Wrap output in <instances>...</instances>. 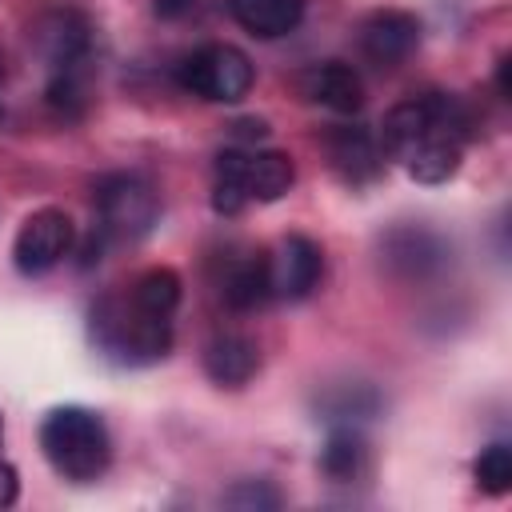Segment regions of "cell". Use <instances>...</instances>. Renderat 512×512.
<instances>
[{
    "label": "cell",
    "mask_w": 512,
    "mask_h": 512,
    "mask_svg": "<svg viewBox=\"0 0 512 512\" xmlns=\"http://www.w3.org/2000/svg\"><path fill=\"white\" fill-rule=\"evenodd\" d=\"M92 344L128 368L156 364L172 348V316H156L132 300V292H104L88 312Z\"/></svg>",
    "instance_id": "cell-1"
},
{
    "label": "cell",
    "mask_w": 512,
    "mask_h": 512,
    "mask_svg": "<svg viewBox=\"0 0 512 512\" xmlns=\"http://www.w3.org/2000/svg\"><path fill=\"white\" fill-rule=\"evenodd\" d=\"M296 180V164L288 152H260V148H224L216 156V184L212 208L220 216H236L244 204H272Z\"/></svg>",
    "instance_id": "cell-2"
},
{
    "label": "cell",
    "mask_w": 512,
    "mask_h": 512,
    "mask_svg": "<svg viewBox=\"0 0 512 512\" xmlns=\"http://www.w3.org/2000/svg\"><path fill=\"white\" fill-rule=\"evenodd\" d=\"M40 448L48 456V464L76 484H88L96 476H104L108 460H112V440L108 428L96 412L80 408V404H64L52 408L40 424Z\"/></svg>",
    "instance_id": "cell-3"
},
{
    "label": "cell",
    "mask_w": 512,
    "mask_h": 512,
    "mask_svg": "<svg viewBox=\"0 0 512 512\" xmlns=\"http://www.w3.org/2000/svg\"><path fill=\"white\" fill-rule=\"evenodd\" d=\"M96 204V228L108 240H140L160 220V196L144 176L132 172H108L92 188Z\"/></svg>",
    "instance_id": "cell-4"
},
{
    "label": "cell",
    "mask_w": 512,
    "mask_h": 512,
    "mask_svg": "<svg viewBox=\"0 0 512 512\" xmlns=\"http://www.w3.org/2000/svg\"><path fill=\"white\" fill-rule=\"evenodd\" d=\"M256 72L252 60L236 48V44H204L196 52H188L176 64V84L192 96L216 100V104H236L248 96Z\"/></svg>",
    "instance_id": "cell-5"
},
{
    "label": "cell",
    "mask_w": 512,
    "mask_h": 512,
    "mask_svg": "<svg viewBox=\"0 0 512 512\" xmlns=\"http://www.w3.org/2000/svg\"><path fill=\"white\" fill-rule=\"evenodd\" d=\"M72 244H76L72 216L60 208H40L20 224L12 256H16V268L24 276H44L72 252Z\"/></svg>",
    "instance_id": "cell-6"
},
{
    "label": "cell",
    "mask_w": 512,
    "mask_h": 512,
    "mask_svg": "<svg viewBox=\"0 0 512 512\" xmlns=\"http://www.w3.org/2000/svg\"><path fill=\"white\" fill-rule=\"evenodd\" d=\"M28 40L40 52V60L56 72V68L88 60V52H92V24L76 8H48V12H40L32 20Z\"/></svg>",
    "instance_id": "cell-7"
},
{
    "label": "cell",
    "mask_w": 512,
    "mask_h": 512,
    "mask_svg": "<svg viewBox=\"0 0 512 512\" xmlns=\"http://www.w3.org/2000/svg\"><path fill=\"white\" fill-rule=\"evenodd\" d=\"M380 256L400 280H428L448 264V240L420 224H400L380 240Z\"/></svg>",
    "instance_id": "cell-8"
},
{
    "label": "cell",
    "mask_w": 512,
    "mask_h": 512,
    "mask_svg": "<svg viewBox=\"0 0 512 512\" xmlns=\"http://www.w3.org/2000/svg\"><path fill=\"white\" fill-rule=\"evenodd\" d=\"M420 44V20L404 8H380L360 24V56L376 68H400Z\"/></svg>",
    "instance_id": "cell-9"
},
{
    "label": "cell",
    "mask_w": 512,
    "mask_h": 512,
    "mask_svg": "<svg viewBox=\"0 0 512 512\" xmlns=\"http://www.w3.org/2000/svg\"><path fill=\"white\" fill-rule=\"evenodd\" d=\"M324 276V252L308 236H284L268 256V280L276 300H304Z\"/></svg>",
    "instance_id": "cell-10"
},
{
    "label": "cell",
    "mask_w": 512,
    "mask_h": 512,
    "mask_svg": "<svg viewBox=\"0 0 512 512\" xmlns=\"http://www.w3.org/2000/svg\"><path fill=\"white\" fill-rule=\"evenodd\" d=\"M324 148H328V164L332 172L348 184V188H364L372 184L380 172H384V148L380 140L360 128V124H336L328 136H324Z\"/></svg>",
    "instance_id": "cell-11"
},
{
    "label": "cell",
    "mask_w": 512,
    "mask_h": 512,
    "mask_svg": "<svg viewBox=\"0 0 512 512\" xmlns=\"http://www.w3.org/2000/svg\"><path fill=\"white\" fill-rule=\"evenodd\" d=\"M464 136L452 132V128H432L428 136H420L404 156V172L416 180V184H444L460 172V160H464Z\"/></svg>",
    "instance_id": "cell-12"
},
{
    "label": "cell",
    "mask_w": 512,
    "mask_h": 512,
    "mask_svg": "<svg viewBox=\"0 0 512 512\" xmlns=\"http://www.w3.org/2000/svg\"><path fill=\"white\" fill-rule=\"evenodd\" d=\"M300 96L328 108V112H356L364 104V84L356 76L352 64L344 60H324V64H312L300 72Z\"/></svg>",
    "instance_id": "cell-13"
},
{
    "label": "cell",
    "mask_w": 512,
    "mask_h": 512,
    "mask_svg": "<svg viewBox=\"0 0 512 512\" xmlns=\"http://www.w3.org/2000/svg\"><path fill=\"white\" fill-rule=\"evenodd\" d=\"M256 368H260V348L240 332H224L204 348V372L220 388L248 384L256 376Z\"/></svg>",
    "instance_id": "cell-14"
},
{
    "label": "cell",
    "mask_w": 512,
    "mask_h": 512,
    "mask_svg": "<svg viewBox=\"0 0 512 512\" xmlns=\"http://www.w3.org/2000/svg\"><path fill=\"white\" fill-rule=\"evenodd\" d=\"M228 12L244 32L260 40H276L300 24L304 0H228Z\"/></svg>",
    "instance_id": "cell-15"
},
{
    "label": "cell",
    "mask_w": 512,
    "mask_h": 512,
    "mask_svg": "<svg viewBox=\"0 0 512 512\" xmlns=\"http://www.w3.org/2000/svg\"><path fill=\"white\" fill-rule=\"evenodd\" d=\"M220 296L232 312H256L272 300V280H268V260L264 256H244L228 264L220 280Z\"/></svg>",
    "instance_id": "cell-16"
},
{
    "label": "cell",
    "mask_w": 512,
    "mask_h": 512,
    "mask_svg": "<svg viewBox=\"0 0 512 512\" xmlns=\"http://www.w3.org/2000/svg\"><path fill=\"white\" fill-rule=\"evenodd\" d=\"M364 456H368V448H364V436L356 432V424H336L320 448V472L336 484L356 480L364 468Z\"/></svg>",
    "instance_id": "cell-17"
},
{
    "label": "cell",
    "mask_w": 512,
    "mask_h": 512,
    "mask_svg": "<svg viewBox=\"0 0 512 512\" xmlns=\"http://www.w3.org/2000/svg\"><path fill=\"white\" fill-rule=\"evenodd\" d=\"M316 408H320L324 420H332V424H360V420L380 416L384 396H380L372 384H336L332 392L320 396Z\"/></svg>",
    "instance_id": "cell-18"
},
{
    "label": "cell",
    "mask_w": 512,
    "mask_h": 512,
    "mask_svg": "<svg viewBox=\"0 0 512 512\" xmlns=\"http://www.w3.org/2000/svg\"><path fill=\"white\" fill-rule=\"evenodd\" d=\"M48 104H52L64 120L84 116V108H88V60L52 72V80H48Z\"/></svg>",
    "instance_id": "cell-19"
},
{
    "label": "cell",
    "mask_w": 512,
    "mask_h": 512,
    "mask_svg": "<svg viewBox=\"0 0 512 512\" xmlns=\"http://www.w3.org/2000/svg\"><path fill=\"white\" fill-rule=\"evenodd\" d=\"M132 300L156 316H172L176 304H180V276L172 268H148L132 288Z\"/></svg>",
    "instance_id": "cell-20"
},
{
    "label": "cell",
    "mask_w": 512,
    "mask_h": 512,
    "mask_svg": "<svg viewBox=\"0 0 512 512\" xmlns=\"http://www.w3.org/2000/svg\"><path fill=\"white\" fill-rule=\"evenodd\" d=\"M472 476H476V488L488 492V496H504L512 488V448L504 440L488 444L476 464H472Z\"/></svg>",
    "instance_id": "cell-21"
},
{
    "label": "cell",
    "mask_w": 512,
    "mask_h": 512,
    "mask_svg": "<svg viewBox=\"0 0 512 512\" xmlns=\"http://www.w3.org/2000/svg\"><path fill=\"white\" fill-rule=\"evenodd\" d=\"M220 504L236 508V512H272V508H280V492L268 480H240L220 496Z\"/></svg>",
    "instance_id": "cell-22"
},
{
    "label": "cell",
    "mask_w": 512,
    "mask_h": 512,
    "mask_svg": "<svg viewBox=\"0 0 512 512\" xmlns=\"http://www.w3.org/2000/svg\"><path fill=\"white\" fill-rule=\"evenodd\" d=\"M200 8V0H152V12L160 16V20H184V16H192Z\"/></svg>",
    "instance_id": "cell-23"
},
{
    "label": "cell",
    "mask_w": 512,
    "mask_h": 512,
    "mask_svg": "<svg viewBox=\"0 0 512 512\" xmlns=\"http://www.w3.org/2000/svg\"><path fill=\"white\" fill-rule=\"evenodd\" d=\"M20 492V480H16V468L8 460H0V508H8Z\"/></svg>",
    "instance_id": "cell-24"
},
{
    "label": "cell",
    "mask_w": 512,
    "mask_h": 512,
    "mask_svg": "<svg viewBox=\"0 0 512 512\" xmlns=\"http://www.w3.org/2000/svg\"><path fill=\"white\" fill-rule=\"evenodd\" d=\"M496 92H500V100H512V60L508 56H500V64H496Z\"/></svg>",
    "instance_id": "cell-25"
},
{
    "label": "cell",
    "mask_w": 512,
    "mask_h": 512,
    "mask_svg": "<svg viewBox=\"0 0 512 512\" xmlns=\"http://www.w3.org/2000/svg\"><path fill=\"white\" fill-rule=\"evenodd\" d=\"M232 128H236V136H244V140H252V136L260 140V136L268 132V124H264V120H236Z\"/></svg>",
    "instance_id": "cell-26"
},
{
    "label": "cell",
    "mask_w": 512,
    "mask_h": 512,
    "mask_svg": "<svg viewBox=\"0 0 512 512\" xmlns=\"http://www.w3.org/2000/svg\"><path fill=\"white\" fill-rule=\"evenodd\" d=\"M4 72H8V64H4V52H0V80H4Z\"/></svg>",
    "instance_id": "cell-27"
},
{
    "label": "cell",
    "mask_w": 512,
    "mask_h": 512,
    "mask_svg": "<svg viewBox=\"0 0 512 512\" xmlns=\"http://www.w3.org/2000/svg\"><path fill=\"white\" fill-rule=\"evenodd\" d=\"M0 440H4V416H0Z\"/></svg>",
    "instance_id": "cell-28"
},
{
    "label": "cell",
    "mask_w": 512,
    "mask_h": 512,
    "mask_svg": "<svg viewBox=\"0 0 512 512\" xmlns=\"http://www.w3.org/2000/svg\"><path fill=\"white\" fill-rule=\"evenodd\" d=\"M0 120H4V108H0Z\"/></svg>",
    "instance_id": "cell-29"
}]
</instances>
